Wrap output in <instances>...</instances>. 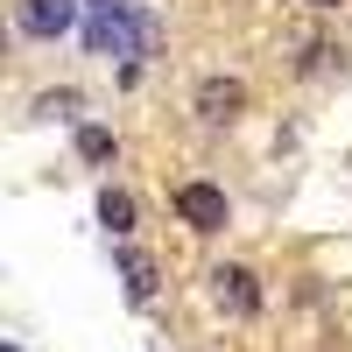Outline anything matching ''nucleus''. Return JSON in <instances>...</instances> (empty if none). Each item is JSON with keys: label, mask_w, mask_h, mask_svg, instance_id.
<instances>
[{"label": "nucleus", "mask_w": 352, "mask_h": 352, "mask_svg": "<svg viewBox=\"0 0 352 352\" xmlns=\"http://www.w3.org/2000/svg\"><path fill=\"white\" fill-rule=\"evenodd\" d=\"M176 219L190 232H219L226 226V190L219 184H176Z\"/></svg>", "instance_id": "nucleus-3"}, {"label": "nucleus", "mask_w": 352, "mask_h": 352, "mask_svg": "<svg viewBox=\"0 0 352 352\" xmlns=\"http://www.w3.org/2000/svg\"><path fill=\"white\" fill-rule=\"evenodd\" d=\"M78 155L85 162H113V134L106 127H78Z\"/></svg>", "instance_id": "nucleus-8"}, {"label": "nucleus", "mask_w": 352, "mask_h": 352, "mask_svg": "<svg viewBox=\"0 0 352 352\" xmlns=\"http://www.w3.org/2000/svg\"><path fill=\"white\" fill-rule=\"evenodd\" d=\"M120 282H127L134 303H148V296H155V261L141 254V247H120Z\"/></svg>", "instance_id": "nucleus-6"}, {"label": "nucleus", "mask_w": 352, "mask_h": 352, "mask_svg": "<svg viewBox=\"0 0 352 352\" xmlns=\"http://www.w3.org/2000/svg\"><path fill=\"white\" fill-rule=\"evenodd\" d=\"M8 352H14V345H8Z\"/></svg>", "instance_id": "nucleus-11"}, {"label": "nucleus", "mask_w": 352, "mask_h": 352, "mask_svg": "<svg viewBox=\"0 0 352 352\" xmlns=\"http://www.w3.org/2000/svg\"><path fill=\"white\" fill-rule=\"evenodd\" d=\"M71 21H78V0H14V28L36 36V43L71 36Z\"/></svg>", "instance_id": "nucleus-2"}, {"label": "nucleus", "mask_w": 352, "mask_h": 352, "mask_svg": "<svg viewBox=\"0 0 352 352\" xmlns=\"http://www.w3.org/2000/svg\"><path fill=\"white\" fill-rule=\"evenodd\" d=\"M310 8H345V0H310Z\"/></svg>", "instance_id": "nucleus-10"}, {"label": "nucleus", "mask_w": 352, "mask_h": 352, "mask_svg": "<svg viewBox=\"0 0 352 352\" xmlns=\"http://www.w3.org/2000/svg\"><path fill=\"white\" fill-rule=\"evenodd\" d=\"M212 289H219V303H226L232 317H254V310H261V289H254V268H219V275H212Z\"/></svg>", "instance_id": "nucleus-5"}, {"label": "nucleus", "mask_w": 352, "mask_h": 352, "mask_svg": "<svg viewBox=\"0 0 352 352\" xmlns=\"http://www.w3.org/2000/svg\"><path fill=\"white\" fill-rule=\"evenodd\" d=\"M85 50L92 56H141L155 43V21H134L127 0H85Z\"/></svg>", "instance_id": "nucleus-1"}, {"label": "nucleus", "mask_w": 352, "mask_h": 352, "mask_svg": "<svg viewBox=\"0 0 352 352\" xmlns=\"http://www.w3.org/2000/svg\"><path fill=\"white\" fill-rule=\"evenodd\" d=\"M36 113H50V120H64V113H78V92H43V106Z\"/></svg>", "instance_id": "nucleus-9"}, {"label": "nucleus", "mask_w": 352, "mask_h": 352, "mask_svg": "<svg viewBox=\"0 0 352 352\" xmlns=\"http://www.w3.org/2000/svg\"><path fill=\"white\" fill-rule=\"evenodd\" d=\"M99 226L127 232V226H134V197H127V190H106V197H99Z\"/></svg>", "instance_id": "nucleus-7"}, {"label": "nucleus", "mask_w": 352, "mask_h": 352, "mask_svg": "<svg viewBox=\"0 0 352 352\" xmlns=\"http://www.w3.org/2000/svg\"><path fill=\"white\" fill-rule=\"evenodd\" d=\"M240 106H247V85H240V78H204V85H197V113H204L212 127L240 120Z\"/></svg>", "instance_id": "nucleus-4"}]
</instances>
